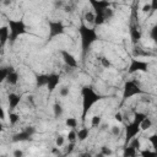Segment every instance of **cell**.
<instances>
[{
	"mask_svg": "<svg viewBox=\"0 0 157 157\" xmlns=\"http://www.w3.org/2000/svg\"><path fill=\"white\" fill-rule=\"evenodd\" d=\"M76 137H77V132H75V131H70V132L67 134V140H69L70 142H75Z\"/></svg>",
	"mask_w": 157,
	"mask_h": 157,
	"instance_id": "2e32d148",
	"label": "cell"
},
{
	"mask_svg": "<svg viewBox=\"0 0 157 157\" xmlns=\"http://www.w3.org/2000/svg\"><path fill=\"white\" fill-rule=\"evenodd\" d=\"M101 124V117L99 115H94L91 118V125L92 126H98Z\"/></svg>",
	"mask_w": 157,
	"mask_h": 157,
	"instance_id": "9a60e30c",
	"label": "cell"
},
{
	"mask_svg": "<svg viewBox=\"0 0 157 157\" xmlns=\"http://www.w3.org/2000/svg\"><path fill=\"white\" fill-rule=\"evenodd\" d=\"M141 155H142V156H153V155H156V152H148V151H142V152H141Z\"/></svg>",
	"mask_w": 157,
	"mask_h": 157,
	"instance_id": "d4e9b609",
	"label": "cell"
},
{
	"mask_svg": "<svg viewBox=\"0 0 157 157\" xmlns=\"http://www.w3.org/2000/svg\"><path fill=\"white\" fill-rule=\"evenodd\" d=\"M102 153H103V155H110L112 151H110L109 148H107V147H102Z\"/></svg>",
	"mask_w": 157,
	"mask_h": 157,
	"instance_id": "cb8c5ba5",
	"label": "cell"
},
{
	"mask_svg": "<svg viewBox=\"0 0 157 157\" xmlns=\"http://www.w3.org/2000/svg\"><path fill=\"white\" fill-rule=\"evenodd\" d=\"M151 125H152V121H151V119L147 118V117H145V118L140 121V129H141V130H148V129L151 128Z\"/></svg>",
	"mask_w": 157,
	"mask_h": 157,
	"instance_id": "9c48e42d",
	"label": "cell"
},
{
	"mask_svg": "<svg viewBox=\"0 0 157 157\" xmlns=\"http://www.w3.org/2000/svg\"><path fill=\"white\" fill-rule=\"evenodd\" d=\"M150 142L152 144V147H153L155 150H157V135H152V136L150 137Z\"/></svg>",
	"mask_w": 157,
	"mask_h": 157,
	"instance_id": "ac0fdd59",
	"label": "cell"
},
{
	"mask_svg": "<svg viewBox=\"0 0 157 157\" xmlns=\"http://www.w3.org/2000/svg\"><path fill=\"white\" fill-rule=\"evenodd\" d=\"M151 37H152V39H153L155 42H157V26L153 27V29H152V32H151Z\"/></svg>",
	"mask_w": 157,
	"mask_h": 157,
	"instance_id": "7402d4cb",
	"label": "cell"
},
{
	"mask_svg": "<svg viewBox=\"0 0 157 157\" xmlns=\"http://www.w3.org/2000/svg\"><path fill=\"white\" fill-rule=\"evenodd\" d=\"M61 55H63V58H64V61L69 65V66H71V67H75L76 65H77V61L74 59V56L71 55V54H69L66 50H61Z\"/></svg>",
	"mask_w": 157,
	"mask_h": 157,
	"instance_id": "52a82bcc",
	"label": "cell"
},
{
	"mask_svg": "<svg viewBox=\"0 0 157 157\" xmlns=\"http://www.w3.org/2000/svg\"><path fill=\"white\" fill-rule=\"evenodd\" d=\"M49 26H50V29H49L50 37H55L56 34L61 33L64 29V26L61 22H49Z\"/></svg>",
	"mask_w": 157,
	"mask_h": 157,
	"instance_id": "8992f818",
	"label": "cell"
},
{
	"mask_svg": "<svg viewBox=\"0 0 157 157\" xmlns=\"http://www.w3.org/2000/svg\"><path fill=\"white\" fill-rule=\"evenodd\" d=\"M112 134L114 135V136H119V134H120V128L119 126H112Z\"/></svg>",
	"mask_w": 157,
	"mask_h": 157,
	"instance_id": "44dd1931",
	"label": "cell"
},
{
	"mask_svg": "<svg viewBox=\"0 0 157 157\" xmlns=\"http://www.w3.org/2000/svg\"><path fill=\"white\" fill-rule=\"evenodd\" d=\"M17 120H18V115L17 114H10V123L11 124H15Z\"/></svg>",
	"mask_w": 157,
	"mask_h": 157,
	"instance_id": "603a6c76",
	"label": "cell"
},
{
	"mask_svg": "<svg viewBox=\"0 0 157 157\" xmlns=\"http://www.w3.org/2000/svg\"><path fill=\"white\" fill-rule=\"evenodd\" d=\"M53 109H54V115L55 117H59V115L63 114V107L59 103H55L54 107H53Z\"/></svg>",
	"mask_w": 157,
	"mask_h": 157,
	"instance_id": "4fadbf2b",
	"label": "cell"
},
{
	"mask_svg": "<svg viewBox=\"0 0 157 157\" xmlns=\"http://www.w3.org/2000/svg\"><path fill=\"white\" fill-rule=\"evenodd\" d=\"M9 26H10V38L12 42L22 33L26 32V27H25V23L22 21H10L9 22Z\"/></svg>",
	"mask_w": 157,
	"mask_h": 157,
	"instance_id": "3957f363",
	"label": "cell"
},
{
	"mask_svg": "<svg viewBox=\"0 0 157 157\" xmlns=\"http://www.w3.org/2000/svg\"><path fill=\"white\" fill-rule=\"evenodd\" d=\"M87 136H88V129H87V128H83V129L78 130V132H77V139H78V140L83 141Z\"/></svg>",
	"mask_w": 157,
	"mask_h": 157,
	"instance_id": "30bf717a",
	"label": "cell"
},
{
	"mask_svg": "<svg viewBox=\"0 0 157 157\" xmlns=\"http://www.w3.org/2000/svg\"><path fill=\"white\" fill-rule=\"evenodd\" d=\"M82 94H83V118H85L87 110L91 108V105H92L94 102H97L98 99H101V96H98L91 87L83 88Z\"/></svg>",
	"mask_w": 157,
	"mask_h": 157,
	"instance_id": "7a4b0ae2",
	"label": "cell"
},
{
	"mask_svg": "<svg viewBox=\"0 0 157 157\" xmlns=\"http://www.w3.org/2000/svg\"><path fill=\"white\" fill-rule=\"evenodd\" d=\"M114 117H115V120H118V121H121V120H123V117H121V113H117V114H115Z\"/></svg>",
	"mask_w": 157,
	"mask_h": 157,
	"instance_id": "484cf974",
	"label": "cell"
},
{
	"mask_svg": "<svg viewBox=\"0 0 157 157\" xmlns=\"http://www.w3.org/2000/svg\"><path fill=\"white\" fill-rule=\"evenodd\" d=\"M85 21L91 22V23H94V21H96V13L94 12H91V11L86 12L85 13Z\"/></svg>",
	"mask_w": 157,
	"mask_h": 157,
	"instance_id": "8fae6325",
	"label": "cell"
},
{
	"mask_svg": "<svg viewBox=\"0 0 157 157\" xmlns=\"http://www.w3.org/2000/svg\"><path fill=\"white\" fill-rule=\"evenodd\" d=\"M59 94H60L61 97H66V96L69 94V88H67V87H63V88H60Z\"/></svg>",
	"mask_w": 157,
	"mask_h": 157,
	"instance_id": "ffe728a7",
	"label": "cell"
},
{
	"mask_svg": "<svg viewBox=\"0 0 157 157\" xmlns=\"http://www.w3.org/2000/svg\"><path fill=\"white\" fill-rule=\"evenodd\" d=\"M136 155V148L130 146L129 147H125V151H124V156H135Z\"/></svg>",
	"mask_w": 157,
	"mask_h": 157,
	"instance_id": "7c38bea8",
	"label": "cell"
},
{
	"mask_svg": "<svg viewBox=\"0 0 157 157\" xmlns=\"http://www.w3.org/2000/svg\"><path fill=\"white\" fill-rule=\"evenodd\" d=\"M80 34H81V42H82V50L83 53L87 52V49L90 48V45L97 39V33L96 29L93 28H88L85 25H81L80 29H78Z\"/></svg>",
	"mask_w": 157,
	"mask_h": 157,
	"instance_id": "6da1fadb",
	"label": "cell"
},
{
	"mask_svg": "<svg viewBox=\"0 0 157 157\" xmlns=\"http://www.w3.org/2000/svg\"><path fill=\"white\" fill-rule=\"evenodd\" d=\"M146 71L147 70V63L145 61H140V60H132L130 67H129V71L130 72H134V71Z\"/></svg>",
	"mask_w": 157,
	"mask_h": 157,
	"instance_id": "5b68a950",
	"label": "cell"
},
{
	"mask_svg": "<svg viewBox=\"0 0 157 157\" xmlns=\"http://www.w3.org/2000/svg\"><path fill=\"white\" fill-rule=\"evenodd\" d=\"M64 142H65V139H64V136H58L56 137V140H55V144H56V146L58 147H61L63 145H64Z\"/></svg>",
	"mask_w": 157,
	"mask_h": 157,
	"instance_id": "e0dca14e",
	"label": "cell"
},
{
	"mask_svg": "<svg viewBox=\"0 0 157 157\" xmlns=\"http://www.w3.org/2000/svg\"><path fill=\"white\" fill-rule=\"evenodd\" d=\"M65 124H66L69 128L74 129V128H76V125H77V120H76L75 118H67L66 121H65Z\"/></svg>",
	"mask_w": 157,
	"mask_h": 157,
	"instance_id": "5bb4252c",
	"label": "cell"
},
{
	"mask_svg": "<svg viewBox=\"0 0 157 157\" xmlns=\"http://www.w3.org/2000/svg\"><path fill=\"white\" fill-rule=\"evenodd\" d=\"M101 64H102L104 67H107V69L110 66V61H109L107 58H101Z\"/></svg>",
	"mask_w": 157,
	"mask_h": 157,
	"instance_id": "d6986e66",
	"label": "cell"
},
{
	"mask_svg": "<svg viewBox=\"0 0 157 157\" xmlns=\"http://www.w3.org/2000/svg\"><path fill=\"white\" fill-rule=\"evenodd\" d=\"M9 103H10L11 109L16 108V105L20 103V97H18L17 94H15V93H11V94L9 96Z\"/></svg>",
	"mask_w": 157,
	"mask_h": 157,
	"instance_id": "ba28073f",
	"label": "cell"
},
{
	"mask_svg": "<svg viewBox=\"0 0 157 157\" xmlns=\"http://www.w3.org/2000/svg\"><path fill=\"white\" fill-rule=\"evenodd\" d=\"M13 156H16V157H20V156H22V151H20V150L15 151V152H13Z\"/></svg>",
	"mask_w": 157,
	"mask_h": 157,
	"instance_id": "4316f807",
	"label": "cell"
},
{
	"mask_svg": "<svg viewBox=\"0 0 157 157\" xmlns=\"http://www.w3.org/2000/svg\"><path fill=\"white\" fill-rule=\"evenodd\" d=\"M142 91L140 90L139 85L134 81H130V82H126L125 83V88H124V97H131L136 93H141Z\"/></svg>",
	"mask_w": 157,
	"mask_h": 157,
	"instance_id": "277c9868",
	"label": "cell"
}]
</instances>
